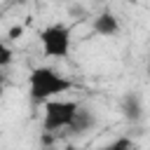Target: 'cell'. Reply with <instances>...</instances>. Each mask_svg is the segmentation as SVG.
Segmentation results:
<instances>
[{
  "instance_id": "8fae6325",
  "label": "cell",
  "mask_w": 150,
  "mask_h": 150,
  "mask_svg": "<svg viewBox=\"0 0 150 150\" xmlns=\"http://www.w3.org/2000/svg\"><path fill=\"white\" fill-rule=\"evenodd\" d=\"M61 150H80L77 145H66V148H61Z\"/></svg>"
},
{
  "instance_id": "6da1fadb",
  "label": "cell",
  "mask_w": 150,
  "mask_h": 150,
  "mask_svg": "<svg viewBox=\"0 0 150 150\" xmlns=\"http://www.w3.org/2000/svg\"><path fill=\"white\" fill-rule=\"evenodd\" d=\"M70 87H73V82L49 66H38L28 75V94L35 103H47L52 98H59Z\"/></svg>"
},
{
  "instance_id": "ba28073f",
  "label": "cell",
  "mask_w": 150,
  "mask_h": 150,
  "mask_svg": "<svg viewBox=\"0 0 150 150\" xmlns=\"http://www.w3.org/2000/svg\"><path fill=\"white\" fill-rule=\"evenodd\" d=\"M12 59H14V52L9 49V45H7V42H2V40H0V70H2L5 66H9V63H12Z\"/></svg>"
},
{
  "instance_id": "5b68a950",
  "label": "cell",
  "mask_w": 150,
  "mask_h": 150,
  "mask_svg": "<svg viewBox=\"0 0 150 150\" xmlns=\"http://www.w3.org/2000/svg\"><path fill=\"white\" fill-rule=\"evenodd\" d=\"M122 112L129 122H138L143 117V103H141V96L136 91H129L122 96Z\"/></svg>"
},
{
  "instance_id": "277c9868",
  "label": "cell",
  "mask_w": 150,
  "mask_h": 150,
  "mask_svg": "<svg viewBox=\"0 0 150 150\" xmlns=\"http://www.w3.org/2000/svg\"><path fill=\"white\" fill-rule=\"evenodd\" d=\"M94 33L96 35H117L120 33V19L112 12H101L98 16H94Z\"/></svg>"
},
{
  "instance_id": "7a4b0ae2",
  "label": "cell",
  "mask_w": 150,
  "mask_h": 150,
  "mask_svg": "<svg viewBox=\"0 0 150 150\" xmlns=\"http://www.w3.org/2000/svg\"><path fill=\"white\" fill-rule=\"evenodd\" d=\"M80 103L75 101H63V98H52L45 103V120H42V127L47 134H56L61 129H68L75 112H77Z\"/></svg>"
},
{
  "instance_id": "30bf717a",
  "label": "cell",
  "mask_w": 150,
  "mask_h": 150,
  "mask_svg": "<svg viewBox=\"0 0 150 150\" xmlns=\"http://www.w3.org/2000/svg\"><path fill=\"white\" fill-rule=\"evenodd\" d=\"M5 82H7V80H5V75H2V73H0V96H2V94H5Z\"/></svg>"
},
{
  "instance_id": "52a82bcc",
  "label": "cell",
  "mask_w": 150,
  "mask_h": 150,
  "mask_svg": "<svg viewBox=\"0 0 150 150\" xmlns=\"http://www.w3.org/2000/svg\"><path fill=\"white\" fill-rule=\"evenodd\" d=\"M131 138H127V136H120V138H115V141H110V143H105L101 150H131Z\"/></svg>"
},
{
  "instance_id": "3957f363",
  "label": "cell",
  "mask_w": 150,
  "mask_h": 150,
  "mask_svg": "<svg viewBox=\"0 0 150 150\" xmlns=\"http://www.w3.org/2000/svg\"><path fill=\"white\" fill-rule=\"evenodd\" d=\"M40 45L45 56L49 59H63L70 49V28L66 23H49L40 30Z\"/></svg>"
},
{
  "instance_id": "7c38bea8",
  "label": "cell",
  "mask_w": 150,
  "mask_h": 150,
  "mask_svg": "<svg viewBox=\"0 0 150 150\" xmlns=\"http://www.w3.org/2000/svg\"><path fill=\"white\" fill-rule=\"evenodd\" d=\"M0 19H2V16H0Z\"/></svg>"
},
{
  "instance_id": "8992f818",
  "label": "cell",
  "mask_w": 150,
  "mask_h": 150,
  "mask_svg": "<svg viewBox=\"0 0 150 150\" xmlns=\"http://www.w3.org/2000/svg\"><path fill=\"white\" fill-rule=\"evenodd\" d=\"M94 122H96V117H94V112H91L89 108H82V105H80L68 129H70L73 134H84V131H89V129L94 127Z\"/></svg>"
},
{
  "instance_id": "9c48e42d",
  "label": "cell",
  "mask_w": 150,
  "mask_h": 150,
  "mask_svg": "<svg viewBox=\"0 0 150 150\" xmlns=\"http://www.w3.org/2000/svg\"><path fill=\"white\" fill-rule=\"evenodd\" d=\"M23 35V26H12L9 28V40H19Z\"/></svg>"
}]
</instances>
